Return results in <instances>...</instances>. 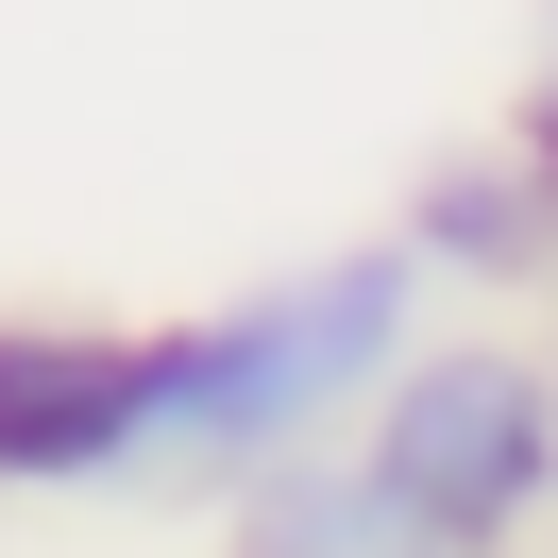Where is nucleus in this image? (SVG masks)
<instances>
[{"mask_svg": "<svg viewBox=\"0 0 558 558\" xmlns=\"http://www.w3.org/2000/svg\"><path fill=\"white\" fill-rule=\"evenodd\" d=\"M542 355H558V288H542Z\"/></svg>", "mask_w": 558, "mask_h": 558, "instance_id": "7", "label": "nucleus"}, {"mask_svg": "<svg viewBox=\"0 0 558 558\" xmlns=\"http://www.w3.org/2000/svg\"><path fill=\"white\" fill-rule=\"evenodd\" d=\"M355 474L389 490L423 558H524L558 524V355L508 322H440L355 423Z\"/></svg>", "mask_w": 558, "mask_h": 558, "instance_id": "2", "label": "nucleus"}, {"mask_svg": "<svg viewBox=\"0 0 558 558\" xmlns=\"http://www.w3.org/2000/svg\"><path fill=\"white\" fill-rule=\"evenodd\" d=\"M389 238L423 254V288L440 305H542L558 288V170L524 136H457L407 170V220Z\"/></svg>", "mask_w": 558, "mask_h": 558, "instance_id": "4", "label": "nucleus"}, {"mask_svg": "<svg viewBox=\"0 0 558 558\" xmlns=\"http://www.w3.org/2000/svg\"><path fill=\"white\" fill-rule=\"evenodd\" d=\"M220 558H238V542H220Z\"/></svg>", "mask_w": 558, "mask_h": 558, "instance_id": "8", "label": "nucleus"}, {"mask_svg": "<svg viewBox=\"0 0 558 558\" xmlns=\"http://www.w3.org/2000/svg\"><path fill=\"white\" fill-rule=\"evenodd\" d=\"M238 558H423V542L389 524V490L355 474V440H339V457H305V474H271L238 508Z\"/></svg>", "mask_w": 558, "mask_h": 558, "instance_id": "5", "label": "nucleus"}, {"mask_svg": "<svg viewBox=\"0 0 558 558\" xmlns=\"http://www.w3.org/2000/svg\"><path fill=\"white\" fill-rule=\"evenodd\" d=\"M440 339V288H423L407 238H339L305 271L238 288V305L153 322V474L170 508H254L271 474L339 457L373 423V389Z\"/></svg>", "mask_w": 558, "mask_h": 558, "instance_id": "1", "label": "nucleus"}, {"mask_svg": "<svg viewBox=\"0 0 558 558\" xmlns=\"http://www.w3.org/2000/svg\"><path fill=\"white\" fill-rule=\"evenodd\" d=\"M136 474H153V322H0V490L69 508Z\"/></svg>", "mask_w": 558, "mask_h": 558, "instance_id": "3", "label": "nucleus"}, {"mask_svg": "<svg viewBox=\"0 0 558 558\" xmlns=\"http://www.w3.org/2000/svg\"><path fill=\"white\" fill-rule=\"evenodd\" d=\"M508 136L558 170V0H542V51H524V102H508Z\"/></svg>", "mask_w": 558, "mask_h": 558, "instance_id": "6", "label": "nucleus"}]
</instances>
